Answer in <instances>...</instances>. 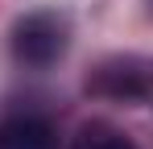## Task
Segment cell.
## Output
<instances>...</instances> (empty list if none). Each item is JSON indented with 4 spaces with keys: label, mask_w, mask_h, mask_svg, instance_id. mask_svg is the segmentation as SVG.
<instances>
[{
    "label": "cell",
    "mask_w": 153,
    "mask_h": 149,
    "mask_svg": "<svg viewBox=\"0 0 153 149\" xmlns=\"http://www.w3.org/2000/svg\"><path fill=\"white\" fill-rule=\"evenodd\" d=\"M71 46V25L62 13L54 8H37V13H25L21 21L13 25V58L21 66H33V71H46L54 66Z\"/></svg>",
    "instance_id": "6da1fadb"
},
{
    "label": "cell",
    "mask_w": 153,
    "mask_h": 149,
    "mask_svg": "<svg viewBox=\"0 0 153 149\" xmlns=\"http://www.w3.org/2000/svg\"><path fill=\"white\" fill-rule=\"evenodd\" d=\"M91 91H100L108 99H149L153 95V62H141V58H112L103 62L95 79L87 83Z\"/></svg>",
    "instance_id": "7a4b0ae2"
},
{
    "label": "cell",
    "mask_w": 153,
    "mask_h": 149,
    "mask_svg": "<svg viewBox=\"0 0 153 149\" xmlns=\"http://www.w3.org/2000/svg\"><path fill=\"white\" fill-rule=\"evenodd\" d=\"M0 149H58V137L46 120L21 116V120L0 124Z\"/></svg>",
    "instance_id": "3957f363"
},
{
    "label": "cell",
    "mask_w": 153,
    "mask_h": 149,
    "mask_svg": "<svg viewBox=\"0 0 153 149\" xmlns=\"http://www.w3.org/2000/svg\"><path fill=\"white\" fill-rule=\"evenodd\" d=\"M75 149H137V145L120 133H112V128H83Z\"/></svg>",
    "instance_id": "277c9868"
}]
</instances>
